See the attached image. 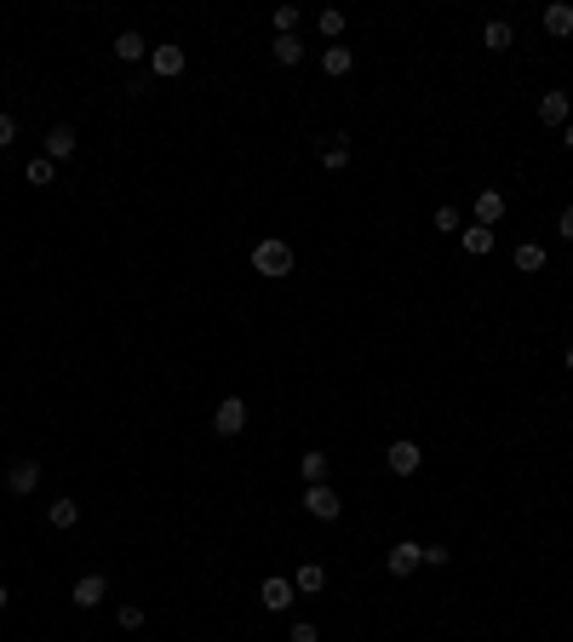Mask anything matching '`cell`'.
Instances as JSON below:
<instances>
[{
  "mask_svg": "<svg viewBox=\"0 0 573 642\" xmlns=\"http://www.w3.org/2000/svg\"><path fill=\"white\" fill-rule=\"evenodd\" d=\"M292 264H298V259H292V247L282 236H264L259 247H252V270H259V275H292Z\"/></svg>",
  "mask_w": 573,
  "mask_h": 642,
  "instance_id": "6da1fadb",
  "label": "cell"
},
{
  "mask_svg": "<svg viewBox=\"0 0 573 642\" xmlns=\"http://www.w3.org/2000/svg\"><path fill=\"white\" fill-rule=\"evenodd\" d=\"M213 430L218 436H241L247 430V402H241V396H224V402L213 407Z\"/></svg>",
  "mask_w": 573,
  "mask_h": 642,
  "instance_id": "7a4b0ae2",
  "label": "cell"
},
{
  "mask_svg": "<svg viewBox=\"0 0 573 642\" xmlns=\"http://www.w3.org/2000/svg\"><path fill=\"white\" fill-rule=\"evenodd\" d=\"M419 568H424V545L419 539H396V545H390V574H396V579L419 574Z\"/></svg>",
  "mask_w": 573,
  "mask_h": 642,
  "instance_id": "3957f363",
  "label": "cell"
},
{
  "mask_svg": "<svg viewBox=\"0 0 573 642\" xmlns=\"http://www.w3.org/2000/svg\"><path fill=\"white\" fill-rule=\"evenodd\" d=\"M41 488V459H12V470H6V493H35Z\"/></svg>",
  "mask_w": 573,
  "mask_h": 642,
  "instance_id": "277c9868",
  "label": "cell"
},
{
  "mask_svg": "<svg viewBox=\"0 0 573 642\" xmlns=\"http://www.w3.org/2000/svg\"><path fill=\"white\" fill-rule=\"evenodd\" d=\"M304 511H310L315 522H338V511H345V505H338V493L321 482V488H304Z\"/></svg>",
  "mask_w": 573,
  "mask_h": 642,
  "instance_id": "5b68a950",
  "label": "cell"
},
{
  "mask_svg": "<svg viewBox=\"0 0 573 642\" xmlns=\"http://www.w3.org/2000/svg\"><path fill=\"white\" fill-rule=\"evenodd\" d=\"M384 465L396 470V476H419V465H424V447H419V442H390Z\"/></svg>",
  "mask_w": 573,
  "mask_h": 642,
  "instance_id": "8992f818",
  "label": "cell"
},
{
  "mask_svg": "<svg viewBox=\"0 0 573 642\" xmlns=\"http://www.w3.org/2000/svg\"><path fill=\"white\" fill-rule=\"evenodd\" d=\"M104 597H109V579L104 574H81L75 591H69V602H75V608H97Z\"/></svg>",
  "mask_w": 573,
  "mask_h": 642,
  "instance_id": "52a82bcc",
  "label": "cell"
},
{
  "mask_svg": "<svg viewBox=\"0 0 573 642\" xmlns=\"http://www.w3.org/2000/svg\"><path fill=\"white\" fill-rule=\"evenodd\" d=\"M184 64H190V58H184V46H150V69H155L161 81L184 75Z\"/></svg>",
  "mask_w": 573,
  "mask_h": 642,
  "instance_id": "ba28073f",
  "label": "cell"
},
{
  "mask_svg": "<svg viewBox=\"0 0 573 642\" xmlns=\"http://www.w3.org/2000/svg\"><path fill=\"white\" fill-rule=\"evenodd\" d=\"M292 597H298V591H292V579H264V585H259V602H264L270 614H287Z\"/></svg>",
  "mask_w": 573,
  "mask_h": 642,
  "instance_id": "9c48e42d",
  "label": "cell"
},
{
  "mask_svg": "<svg viewBox=\"0 0 573 642\" xmlns=\"http://www.w3.org/2000/svg\"><path fill=\"white\" fill-rule=\"evenodd\" d=\"M568 115H573L568 92H545V98H539V120H545V127H568Z\"/></svg>",
  "mask_w": 573,
  "mask_h": 642,
  "instance_id": "30bf717a",
  "label": "cell"
},
{
  "mask_svg": "<svg viewBox=\"0 0 573 642\" xmlns=\"http://www.w3.org/2000/svg\"><path fill=\"white\" fill-rule=\"evenodd\" d=\"M75 143H81L75 127H52V132H46V161H69V155H75Z\"/></svg>",
  "mask_w": 573,
  "mask_h": 642,
  "instance_id": "8fae6325",
  "label": "cell"
},
{
  "mask_svg": "<svg viewBox=\"0 0 573 642\" xmlns=\"http://www.w3.org/2000/svg\"><path fill=\"white\" fill-rule=\"evenodd\" d=\"M115 58L120 64H143V58H150V41H143L138 29H120L115 35Z\"/></svg>",
  "mask_w": 573,
  "mask_h": 642,
  "instance_id": "7c38bea8",
  "label": "cell"
},
{
  "mask_svg": "<svg viewBox=\"0 0 573 642\" xmlns=\"http://www.w3.org/2000/svg\"><path fill=\"white\" fill-rule=\"evenodd\" d=\"M499 218H505V196H499V190H476V224L493 229Z\"/></svg>",
  "mask_w": 573,
  "mask_h": 642,
  "instance_id": "4fadbf2b",
  "label": "cell"
},
{
  "mask_svg": "<svg viewBox=\"0 0 573 642\" xmlns=\"http://www.w3.org/2000/svg\"><path fill=\"white\" fill-rule=\"evenodd\" d=\"M292 591H298V597H315V591H327V568H321V562H304L298 574H292Z\"/></svg>",
  "mask_w": 573,
  "mask_h": 642,
  "instance_id": "5bb4252c",
  "label": "cell"
},
{
  "mask_svg": "<svg viewBox=\"0 0 573 642\" xmlns=\"http://www.w3.org/2000/svg\"><path fill=\"white\" fill-rule=\"evenodd\" d=\"M545 35H551V41H568L573 35V6H545Z\"/></svg>",
  "mask_w": 573,
  "mask_h": 642,
  "instance_id": "9a60e30c",
  "label": "cell"
},
{
  "mask_svg": "<svg viewBox=\"0 0 573 642\" xmlns=\"http://www.w3.org/2000/svg\"><path fill=\"white\" fill-rule=\"evenodd\" d=\"M321 69L327 75H350V69H356V52H350V46H321Z\"/></svg>",
  "mask_w": 573,
  "mask_h": 642,
  "instance_id": "2e32d148",
  "label": "cell"
},
{
  "mask_svg": "<svg viewBox=\"0 0 573 642\" xmlns=\"http://www.w3.org/2000/svg\"><path fill=\"white\" fill-rule=\"evenodd\" d=\"M459 247H465L470 259H487V252H493V229H482V224L459 229Z\"/></svg>",
  "mask_w": 573,
  "mask_h": 642,
  "instance_id": "e0dca14e",
  "label": "cell"
},
{
  "mask_svg": "<svg viewBox=\"0 0 573 642\" xmlns=\"http://www.w3.org/2000/svg\"><path fill=\"white\" fill-rule=\"evenodd\" d=\"M327 470H333V465H327V453H321V447H310V453L298 459V476L310 482V488H321V482H327Z\"/></svg>",
  "mask_w": 573,
  "mask_h": 642,
  "instance_id": "ac0fdd59",
  "label": "cell"
},
{
  "mask_svg": "<svg viewBox=\"0 0 573 642\" xmlns=\"http://www.w3.org/2000/svg\"><path fill=\"white\" fill-rule=\"evenodd\" d=\"M270 58H275V64H282V69H292V64H304V41H298V35H275Z\"/></svg>",
  "mask_w": 573,
  "mask_h": 642,
  "instance_id": "d6986e66",
  "label": "cell"
},
{
  "mask_svg": "<svg viewBox=\"0 0 573 642\" xmlns=\"http://www.w3.org/2000/svg\"><path fill=\"white\" fill-rule=\"evenodd\" d=\"M510 41H516V29H510L505 18H493V23H487V29H482V46H487V52H505Z\"/></svg>",
  "mask_w": 573,
  "mask_h": 642,
  "instance_id": "ffe728a7",
  "label": "cell"
},
{
  "mask_svg": "<svg viewBox=\"0 0 573 642\" xmlns=\"http://www.w3.org/2000/svg\"><path fill=\"white\" fill-rule=\"evenodd\" d=\"M46 522H52V528H75L81 522V505L75 499H52V505H46Z\"/></svg>",
  "mask_w": 573,
  "mask_h": 642,
  "instance_id": "44dd1931",
  "label": "cell"
},
{
  "mask_svg": "<svg viewBox=\"0 0 573 642\" xmlns=\"http://www.w3.org/2000/svg\"><path fill=\"white\" fill-rule=\"evenodd\" d=\"M321 166H327V173H345V166H350V143L345 138L321 143Z\"/></svg>",
  "mask_w": 573,
  "mask_h": 642,
  "instance_id": "7402d4cb",
  "label": "cell"
},
{
  "mask_svg": "<svg viewBox=\"0 0 573 642\" xmlns=\"http://www.w3.org/2000/svg\"><path fill=\"white\" fill-rule=\"evenodd\" d=\"M23 178H29V184H58V161H46V155H35V161L29 166H23Z\"/></svg>",
  "mask_w": 573,
  "mask_h": 642,
  "instance_id": "603a6c76",
  "label": "cell"
},
{
  "mask_svg": "<svg viewBox=\"0 0 573 642\" xmlns=\"http://www.w3.org/2000/svg\"><path fill=\"white\" fill-rule=\"evenodd\" d=\"M516 270H522V275L545 270V247H539V241H522V247H516Z\"/></svg>",
  "mask_w": 573,
  "mask_h": 642,
  "instance_id": "cb8c5ba5",
  "label": "cell"
},
{
  "mask_svg": "<svg viewBox=\"0 0 573 642\" xmlns=\"http://www.w3.org/2000/svg\"><path fill=\"white\" fill-rule=\"evenodd\" d=\"M270 23H275V35H292V29L304 23V12H298V6H275V18H270Z\"/></svg>",
  "mask_w": 573,
  "mask_h": 642,
  "instance_id": "d4e9b609",
  "label": "cell"
},
{
  "mask_svg": "<svg viewBox=\"0 0 573 642\" xmlns=\"http://www.w3.org/2000/svg\"><path fill=\"white\" fill-rule=\"evenodd\" d=\"M315 29H321L327 41H338V35H345V12H333V6H327L321 18H315Z\"/></svg>",
  "mask_w": 573,
  "mask_h": 642,
  "instance_id": "484cf974",
  "label": "cell"
},
{
  "mask_svg": "<svg viewBox=\"0 0 573 642\" xmlns=\"http://www.w3.org/2000/svg\"><path fill=\"white\" fill-rule=\"evenodd\" d=\"M115 620H120V631H143V608H138V602H120Z\"/></svg>",
  "mask_w": 573,
  "mask_h": 642,
  "instance_id": "4316f807",
  "label": "cell"
},
{
  "mask_svg": "<svg viewBox=\"0 0 573 642\" xmlns=\"http://www.w3.org/2000/svg\"><path fill=\"white\" fill-rule=\"evenodd\" d=\"M442 236H459V207H436V218H430Z\"/></svg>",
  "mask_w": 573,
  "mask_h": 642,
  "instance_id": "83f0119b",
  "label": "cell"
},
{
  "mask_svg": "<svg viewBox=\"0 0 573 642\" xmlns=\"http://www.w3.org/2000/svg\"><path fill=\"white\" fill-rule=\"evenodd\" d=\"M453 562V551H447V545H424V568H447Z\"/></svg>",
  "mask_w": 573,
  "mask_h": 642,
  "instance_id": "f1b7e54d",
  "label": "cell"
},
{
  "mask_svg": "<svg viewBox=\"0 0 573 642\" xmlns=\"http://www.w3.org/2000/svg\"><path fill=\"white\" fill-rule=\"evenodd\" d=\"M12 143H18V120L0 109V150H12Z\"/></svg>",
  "mask_w": 573,
  "mask_h": 642,
  "instance_id": "f546056e",
  "label": "cell"
},
{
  "mask_svg": "<svg viewBox=\"0 0 573 642\" xmlns=\"http://www.w3.org/2000/svg\"><path fill=\"white\" fill-rule=\"evenodd\" d=\"M287 642H321V631H315L310 620H298V625H292V631H287Z\"/></svg>",
  "mask_w": 573,
  "mask_h": 642,
  "instance_id": "4dcf8cb0",
  "label": "cell"
},
{
  "mask_svg": "<svg viewBox=\"0 0 573 642\" xmlns=\"http://www.w3.org/2000/svg\"><path fill=\"white\" fill-rule=\"evenodd\" d=\"M562 241H573V201L562 207Z\"/></svg>",
  "mask_w": 573,
  "mask_h": 642,
  "instance_id": "1f68e13d",
  "label": "cell"
},
{
  "mask_svg": "<svg viewBox=\"0 0 573 642\" xmlns=\"http://www.w3.org/2000/svg\"><path fill=\"white\" fill-rule=\"evenodd\" d=\"M6 602H12V591H6V585H0V614H6Z\"/></svg>",
  "mask_w": 573,
  "mask_h": 642,
  "instance_id": "d6a6232c",
  "label": "cell"
},
{
  "mask_svg": "<svg viewBox=\"0 0 573 642\" xmlns=\"http://www.w3.org/2000/svg\"><path fill=\"white\" fill-rule=\"evenodd\" d=\"M562 143H568V150H573V120H568V132H562Z\"/></svg>",
  "mask_w": 573,
  "mask_h": 642,
  "instance_id": "836d02e7",
  "label": "cell"
},
{
  "mask_svg": "<svg viewBox=\"0 0 573 642\" xmlns=\"http://www.w3.org/2000/svg\"><path fill=\"white\" fill-rule=\"evenodd\" d=\"M562 361H568V373H573V344H568V356H562Z\"/></svg>",
  "mask_w": 573,
  "mask_h": 642,
  "instance_id": "e575fe53",
  "label": "cell"
}]
</instances>
